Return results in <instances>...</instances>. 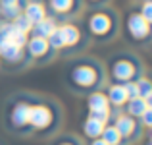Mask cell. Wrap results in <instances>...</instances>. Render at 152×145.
<instances>
[{
  "mask_svg": "<svg viewBox=\"0 0 152 145\" xmlns=\"http://www.w3.org/2000/svg\"><path fill=\"white\" fill-rule=\"evenodd\" d=\"M87 29L96 39H110L115 31V14L108 8L91 12L87 16Z\"/></svg>",
  "mask_w": 152,
  "mask_h": 145,
  "instance_id": "obj_1",
  "label": "cell"
},
{
  "mask_svg": "<svg viewBox=\"0 0 152 145\" xmlns=\"http://www.w3.org/2000/svg\"><path fill=\"white\" fill-rule=\"evenodd\" d=\"M69 81L77 89H94L100 81V70L93 62H81L71 66L69 70Z\"/></svg>",
  "mask_w": 152,
  "mask_h": 145,
  "instance_id": "obj_2",
  "label": "cell"
},
{
  "mask_svg": "<svg viewBox=\"0 0 152 145\" xmlns=\"http://www.w3.org/2000/svg\"><path fill=\"white\" fill-rule=\"evenodd\" d=\"M112 78L115 79V83H127V81H133V78H137V64L133 62L131 58H118L112 62Z\"/></svg>",
  "mask_w": 152,
  "mask_h": 145,
  "instance_id": "obj_3",
  "label": "cell"
},
{
  "mask_svg": "<svg viewBox=\"0 0 152 145\" xmlns=\"http://www.w3.org/2000/svg\"><path fill=\"white\" fill-rule=\"evenodd\" d=\"M125 25H127V33H129L131 39H135V41H145L150 35V23L146 21L139 12H131V14L127 16Z\"/></svg>",
  "mask_w": 152,
  "mask_h": 145,
  "instance_id": "obj_4",
  "label": "cell"
},
{
  "mask_svg": "<svg viewBox=\"0 0 152 145\" xmlns=\"http://www.w3.org/2000/svg\"><path fill=\"white\" fill-rule=\"evenodd\" d=\"M52 110L46 104H31V112H29V126H33L35 130H42L48 128L52 124Z\"/></svg>",
  "mask_w": 152,
  "mask_h": 145,
  "instance_id": "obj_5",
  "label": "cell"
},
{
  "mask_svg": "<svg viewBox=\"0 0 152 145\" xmlns=\"http://www.w3.org/2000/svg\"><path fill=\"white\" fill-rule=\"evenodd\" d=\"M27 0H0V18L2 21H14L23 12Z\"/></svg>",
  "mask_w": 152,
  "mask_h": 145,
  "instance_id": "obj_6",
  "label": "cell"
},
{
  "mask_svg": "<svg viewBox=\"0 0 152 145\" xmlns=\"http://www.w3.org/2000/svg\"><path fill=\"white\" fill-rule=\"evenodd\" d=\"M21 14L35 25V23H39L41 19L46 18V8H45V4H42L41 0H27Z\"/></svg>",
  "mask_w": 152,
  "mask_h": 145,
  "instance_id": "obj_7",
  "label": "cell"
},
{
  "mask_svg": "<svg viewBox=\"0 0 152 145\" xmlns=\"http://www.w3.org/2000/svg\"><path fill=\"white\" fill-rule=\"evenodd\" d=\"M58 33H60V37H62L64 48L66 47H75V45H79V41H81V31H79V27L73 25V23L58 25Z\"/></svg>",
  "mask_w": 152,
  "mask_h": 145,
  "instance_id": "obj_8",
  "label": "cell"
},
{
  "mask_svg": "<svg viewBox=\"0 0 152 145\" xmlns=\"http://www.w3.org/2000/svg\"><path fill=\"white\" fill-rule=\"evenodd\" d=\"M25 47H27V52H29L31 58H45V56L52 50L46 39L33 37V35H31V39H27V45Z\"/></svg>",
  "mask_w": 152,
  "mask_h": 145,
  "instance_id": "obj_9",
  "label": "cell"
},
{
  "mask_svg": "<svg viewBox=\"0 0 152 145\" xmlns=\"http://www.w3.org/2000/svg\"><path fill=\"white\" fill-rule=\"evenodd\" d=\"M87 104H89V112H91V114H94V112H110L108 97L104 93H100V91L91 93L89 99H87Z\"/></svg>",
  "mask_w": 152,
  "mask_h": 145,
  "instance_id": "obj_10",
  "label": "cell"
},
{
  "mask_svg": "<svg viewBox=\"0 0 152 145\" xmlns=\"http://www.w3.org/2000/svg\"><path fill=\"white\" fill-rule=\"evenodd\" d=\"M29 112H31V104L27 103H18L12 108V124L15 128H23L29 124Z\"/></svg>",
  "mask_w": 152,
  "mask_h": 145,
  "instance_id": "obj_11",
  "label": "cell"
},
{
  "mask_svg": "<svg viewBox=\"0 0 152 145\" xmlns=\"http://www.w3.org/2000/svg\"><path fill=\"white\" fill-rule=\"evenodd\" d=\"M25 56V48L14 45V43H4L0 45V58L6 62H19Z\"/></svg>",
  "mask_w": 152,
  "mask_h": 145,
  "instance_id": "obj_12",
  "label": "cell"
},
{
  "mask_svg": "<svg viewBox=\"0 0 152 145\" xmlns=\"http://www.w3.org/2000/svg\"><path fill=\"white\" fill-rule=\"evenodd\" d=\"M56 29H58V25H56L54 18H48V16H46L45 19H41L39 23H35V25H33V29H31V35H33V37L48 39Z\"/></svg>",
  "mask_w": 152,
  "mask_h": 145,
  "instance_id": "obj_13",
  "label": "cell"
},
{
  "mask_svg": "<svg viewBox=\"0 0 152 145\" xmlns=\"http://www.w3.org/2000/svg\"><path fill=\"white\" fill-rule=\"evenodd\" d=\"M81 0H48V6L54 14L58 16H67V14H73L75 10L79 8Z\"/></svg>",
  "mask_w": 152,
  "mask_h": 145,
  "instance_id": "obj_14",
  "label": "cell"
},
{
  "mask_svg": "<svg viewBox=\"0 0 152 145\" xmlns=\"http://www.w3.org/2000/svg\"><path fill=\"white\" fill-rule=\"evenodd\" d=\"M106 97H108V103L114 104V107H123V104L129 101L123 83H114V85H110V87H108Z\"/></svg>",
  "mask_w": 152,
  "mask_h": 145,
  "instance_id": "obj_15",
  "label": "cell"
},
{
  "mask_svg": "<svg viewBox=\"0 0 152 145\" xmlns=\"http://www.w3.org/2000/svg\"><path fill=\"white\" fill-rule=\"evenodd\" d=\"M114 126H115V130L119 132L121 138H129V135H133V132L137 130V122H135V118H133V116H129V114L118 116Z\"/></svg>",
  "mask_w": 152,
  "mask_h": 145,
  "instance_id": "obj_16",
  "label": "cell"
},
{
  "mask_svg": "<svg viewBox=\"0 0 152 145\" xmlns=\"http://www.w3.org/2000/svg\"><path fill=\"white\" fill-rule=\"evenodd\" d=\"M104 126H106V124H102L100 120H96L94 116H89V118L85 120V124H83V132H85L87 138L96 139V138H100V134H102Z\"/></svg>",
  "mask_w": 152,
  "mask_h": 145,
  "instance_id": "obj_17",
  "label": "cell"
},
{
  "mask_svg": "<svg viewBox=\"0 0 152 145\" xmlns=\"http://www.w3.org/2000/svg\"><path fill=\"white\" fill-rule=\"evenodd\" d=\"M125 108H127V114H129V116H133V118H141L148 107H146V101L142 99V97H135V99H129L125 103Z\"/></svg>",
  "mask_w": 152,
  "mask_h": 145,
  "instance_id": "obj_18",
  "label": "cell"
},
{
  "mask_svg": "<svg viewBox=\"0 0 152 145\" xmlns=\"http://www.w3.org/2000/svg\"><path fill=\"white\" fill-rule=\"evenodd\" d=\"M100 138L108 145H119V141H121V135H119V132L115 130V126H104Z\"/></svg>",
  "mask_w": 152,
  "mask_h": 145,
  "instance_id": "obj_19",
  "label": "cell"
},
{
  "mask_svg": "<svg viewBox=\"0 0 152 145\" xmlns=\"http://www.w3.org/2000/svg\"><path fill=\"white\" fill-rule=\"evenodd\" d=\"M12 23H14V27H15L18 31H21V33H25V35H29V33H31V29H33V23H31L23 14H19Z\"/></svg>",
  "mask_w": 152,
  "mask_h": 145,
  "instance_id": "obj_20",
  "label": "cell"
},
{
  "mask_svg": "<svg viewBox=\"0 0 152 145\" xmlns=\"http://www.w3.org/2000/svg\"><path fill=\"white\" fill-rule=\"evenodd\" d=\"M135 83H137V89H139V97H142V99H145V97H148L152 93V81H150V79L139 78Z\"/></svg>",
  "mask_w": 152,
  "mask_h": 145,
  "instance_id": "obj_21",
  "label": "cell"
},
{
  "mask_svg": "<svg viewBox=\"0 0 152 145\" xmlns=\"http://www.w3.org/2000/svg\"><path fill=\"white\" fill-rule=\"evenodd\" d=\"M139 14L152 25V0H145V2L141 4V12H139Z\"/></svg>",
  "mask_w": 152,
  "mask_h": 145,
  "instance_id": "obj_22",
  "label": "cell"
},
{
  "mask_svg": "<svg viewBox=\"0 0 152 145\" xmlns=\"http://www.w3.org/2000/svg\"><path fill=\"white\" fill-rule=\"evenodd\" d=\"M123 87H125V93L129 99H135V97H139V89H137V83L135 81H127L123 83Z\"/></svg>",
  "mask_w": 152,
  "mask_h": 145,
  "instance_id": "obj_23",
  "label": "cell"
},
{
  "mask_svg": "<svg viewBox=\"0 0 152 145\" xmlns=\"http://www.w3.org/2000/svg\"><path fill=\"white\" fill-rule=\"evenodd\" d=\"M141 120H142V124H145L146 128H152V108H146L145 114L141 116Z\"/></svg>",
  "mask_w": 152,
  "mask_h": 145,
  "instance_id": "obj_24",
  "label": "cell"
},
{
  "mask_svg": "<svg viewBox=\"0 0 152 145\" xmlns=\"http://www.w3.org/2000/svg\"><path fill=\"white\" fill-rule=\"evenodd\" d=\"M85 2H89V4H94V6H100V4H106V2H110V0H85Z\"/></svg>",
  "mask_w": 152,
  "mask_h": 145,
  "instance_id": "obj_25",
  "label": "cell"
},
{
  "mask_svg": "<svg viewBox=\"0 0 152 145\" xmlns=\"http://www.w3.org/2000/svg\"><path fill=\"white\" fill-rule=\"evenodd\" d=\"M91 145H108L106 141H104V139L102 138H96V139H94V141L93 143H91Z\"/></svg>",
  "mask_w": 152,
  "mask_h": 145,
  "instance_id": "obj_26",
  "label": "cell"
},
{
  "mask_svg": "<svg viewBox=\"0 0 152 145\" xmlns=\"http://www.w3.org/2000/svg\"><path fill=\"white\" fill-rule=\"evenodd\" d=\"M145 101H146V107H148V108H152V93H150L148 97H145Z\"/></svg>",
  "mask_w": 152,
  "mask_h": 145,
  "instance_id": "obj_27",
  "label": "cell"
},
{
  "mask_svg": "<svg viewBox=\"0 0 152 145\" xmlns=\"http://www.w3.org/2000/svg\"><path fill=\"white\" fill-rule=\"evenodd\" d=\"M60 145H71V143H60Z\"/></svg>",
  "mask_w": 152,
  "mask_h": 145,
  "instance_id": "obj_28",
  "label": "cell"
},
{
  "mask_svg": "<svg viewBox=\"0 0 152 145\" xmlns=\"http://www.w3.org/2000/svg\"><path fill=\"white\" fill-rule=\"evenodd\" d=\"M148 145H152V138H150V141H148Z\"/></svg>",
  "mask_w": 152,
  "mask_h": 145,
  "instance_id": "obj_29",
  "label": "cell"
}]
</instances>
